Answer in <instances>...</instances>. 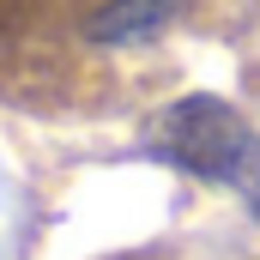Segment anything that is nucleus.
Masks as SVG:
<instances>
[{"label": "nucleus", "mask_w": 260, "mask_h": 260, "mask_svg": "<svg viewBox=\"0 0 260 260\" xmlns=\"http://www.w3.org/2000/svg\"><path fill=\"white\" fill-rule=\"evenodd\" d=\"M139 145H145V157L236 194L260 218V127L242 109H230L224 97H212V91L176 97L170 109L151 115Z\"/></svg>", "instance_id": "obj_1"}, {"label": "nucleus", "mask_w": 260, "mask_h": 260, "mask_svg": "<svg viewBox=\"0 0 260 260\" xmlns=\"http://www.w3.org/2000/svg\"><path fill=\"white\" fill-rule=\"evenodd\" d=\"M194 0H103L91 18H85V37L97 49H139V43H157Z\"/></svg>", "instance_id": "obj_2"}]
</instances>
